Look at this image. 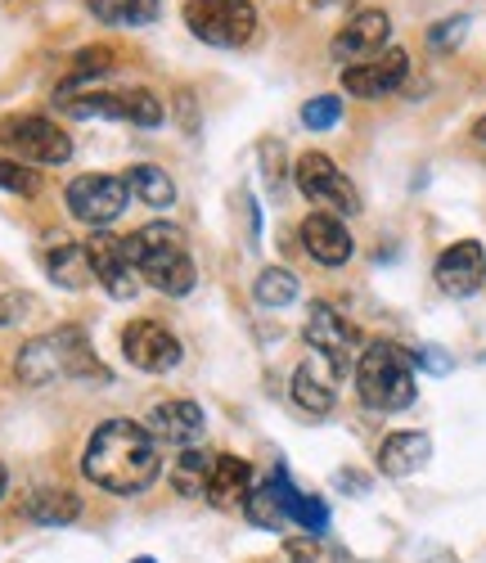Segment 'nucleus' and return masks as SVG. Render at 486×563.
<instances>
[{
  "label": "nucleus",
  "instance_id": "f257e3e1",
  "mask_svg": "<svg viewBox=\"0 0 486 563\" xmlns=\"http://www.w3.org/2000/svg\"><path fill=\"white\" fill-rule=\"evenodd\" d=\"M158 468H163L158 442L150 438L144 424H135V419H104L81 451V474L113 496L150 492Z\"/></svg>",
  "mask_w": 486,
  "mask_h": 563
},
{
  "label": "nucleus",
  "instance_id": "f03ea898",
  "mask_svg": "<svg viewBox=\"0 0 486 563\" xmlns=\"http://www.w3.org/2000/svg\"><path fill=\"white\" fill-rule=\"evenodd\" d=\"M14 374H19V384H27V388H51V384H59V379L113 384L109 365L95 356L86 330H77V324H64V330H51V334L32 339V343L19 352Z\"/></svg>",
  "mask_w": 486,
  "mask_h": 563
},
{
  "label": "nucleus",
  "instance_id": "7ed1b4c3",
  "mask_svg": "<svg viewBox=\"0 0 486 563\" xmlns=\"http://www.w3.org/2000/svg\"><path fill=\"white\" fill-rule=\"evenodd\" d=\"M126 257L131 266L144 275V285L158 289V294H189L194 289V262H189V249L180 240V230L167 225V221H150L140 225L135 234H126Z\"/></svg>",
  "mask_w": 486,
  "mask_h": 563
},
{
  "label": "nucleus",
  "instance_id": "20e7f679",
  "mask_svg": "<svg viewBox=\"0 0 486 563\" xmlns=\"http://www.w3.org/2000/svg\"><path fill=\"white\" fill-rule=\"evenodd\" d=\"M356 393L369 410H406L415 401V365L397 343H365L356 356Z\"/></svg>",
  "mask_w": 486,
  "mask_h": 563
},
{
  "label": "nucleus",
  "instance_id": "39448f33",
  "mask_svg": "<svg viewBox=\"0 0 486 563\" xmlns=\"http://www.w3.org/2000/svg\"><path fill=\"white\" fill-rule=\"evenodd\" d=\"M185 23L199 41L239 51L257 32V5L253 0H185Z\"/></svg>",
  "mask_w": 486,
  "mask_h": 563
},
{
  "label": "nucleus",
  "instance_id": "423d86ee",
  "mask_svg": "<svg viewBox=\"0 0 486 563\" xmlns=\"http://www.w3.org/2000/svg\"><path fill=\"white\" fill-rule=\"evenodd\" d=\"M0 145H5L14 158L23 163H41V167H55L73 158V140L59 122L41 118V113H23V118H5L0 122Z\"/></svg>",
  "mask_w": 486,
  "mask_h": 563
},
{
  "label": "nucleus",
  "instance_id": "0eeeda50",
  "mask_svg": "<svg viewBox=\"0 0 486 563\" xmlns=\"http://www.w3.org/2000/svg\"><path fill=\"white\" fill-rule=\"evenodd\" d=\"M294 180L298 190L316 203V212H333V217H356L361 212V195L356 185L343 176V167H338L329 154H302L298 167H294Z\"/></svg>",
  "mask_w": 486,
  "mask_h": 563
},
{
  "label": "nucleus",
  "instance_id": "6e6552de",
  "mask_svg": "<svg viewBox=\"0 0 486 563\" xmlns=\"http://www.w3.org/2000/svg\"><path fill=\"white\" fill-rule=\"evenodd\" d=\"M64 203H68V212H73L81 225L104 230V225H113V221L126 212L131 185H126V176H100V172H90V176H77V180L68 185Z\"/></svg>",
  "mask_w": 486,
  "mask_h": 563
},
{
  "label": "nucleus",
  "instance_id": "1a4fd4ad",
  "mask_svg": "<svg viewBox=\"0 0 486 563\" xmlns=\"http://www.w3.org/2000/svg\"><path fill=\"white\" fill-rule=\"evenodd\" d=\"M302 334H307V347H311L320 361H329L338 374H343V369L361 356V347H365L356 324H352L343 311H338V307H329V302H316V307H311Z\"/></svg>",
  "mask_w": 486,
  "mask_h": 563
},
{
  "label": "nucleus",
  "instance_id": "9d476101",
  "mask_svg": "<svg viewBox=\"0 0 486 563\" xmlns=\"http://www.w3.org/2000/svg\"><path fill=\"white\" fill-rule=\"evenodd\" d=\"M122 356L144 374H167L172 365H180V343L158 320H131L122 330Z\"/></svg>",
  "mask_w": 486,
  "mask_h": 563
},
{
  "label": "nucleus",
  "instance_id": "9b49d317",
  "mask_svg": "<svg viewBox=\"0 0 486 563\" xmlns=\"http://www.w3.org/2000/svg\"><path fill=\"white\" fill-rule=\"evenodd\" d=\"M406 77H410V55L406 51H383L365 64L343 68V90L356 100H383V96H393V90H401Z\"/></svg>",
  "mask_w": 486,
  "mask_h": 563
},
{
  "label": "nucleus",
  "instance_id": "f8f14e48",
  "mask_svg": "<svg viewBox=\"0 0 486 563\" xmlns=\"http://www.w3.org/2000/svg\"><path fill=\"white\" fill-rule=\"evenodd\" d=\"M86 253H90L95 279L104 285L109 298H118V302L135 298V266H131V257H126V240H122V234L95 230L90 240H86Z\"/></svg>",
  "mask_w": 486,
  "mask_h": 563
},
{
  "label": "nucleus",
  "instance_id": "ddd939ff",
  "mask_svg": "<svg viewBox=\"0 0 486 563\" xmlns=\"http://www.w3.org/2000/svg\"><path fill=\"white\" fill-rule=\"evenodd\" d=\"M432 275H437V289H442L446 298H473L486 285V253H482V244L477 240L451 244L442 257H437Z\"/></svg>",
  "mask_w": 486,
  "mask_h": 563
},
{
  "label": "nucleus",
  "instance_id": "4468645a",
  "mask_svg": "<svg viewBox=\"0 0 486 563\" xmlns=\"http://www.w3.org/2000/svg\"><path fill=\"white\" fill-rule=\"evenodd\" d=\"M387 36H393V19H387L383 10H361L343 32L333 36V59L343 64V68H352V64H365V59H374V55H383L387 51Z\"/></svg>",
  "mask_w": 486,
  "mask_h": 563
},
{
  "label": "nucleus",
  "instance_id": "2eb2a0df",
  "mask_svg": "<svg viewBox=\"0 0 486 563\" xmlns=\"http://www.w3.org/2000/svg\"><path fill=\"white\" fill-rule=\"evenodd\" d=\"M144 429H150V438L158 446H194L203 438L208 419L194 401H163V406H154L150 415H144Z\"/></svg>",
  "mask_w": 486,
  "mask_h": 563
},
{
  "label": "nucleus",
  "instance_id": "dca6fc26",
  "mask_svg": "<svg viewBox=\"0 0 486 563\" xmlns=\"http://www.w3.org/2000/svg\"><path fill=\"white\" fill-rule=\"evenodd\" d=\"M298 234H302V249H307L320 266H343V262L356 253L352 230L343 225V217H333V212H311Z\"/></svg>",
  "mask_w": 486,
  "mask_h": 563
},
{
  "label": "nucleus",
  "instance_id": "f3484780",
  "mask_svg": "<svg viewBox=\"0 0 486 563\" xmlns=\"http://www.w3.org/2000/svg\"><path fill=\"white\" fill-rule=\"evenodd\" d=\"M428 455H432V438L428 433H415V429L387 433L383 446H378V474L383 478H410L428 464Z\"/></svg>",
  "mask_w": 486,
  "mask_h": 563
},
{
  "label": "nucleus",
  "instance_id": "a211bd4d",
  "mask_svg": "<svg viewBox=\"0 0 486 563\" xmlns=\"http://www.w3.org/2000/svg\"><path fill=\"white\" fill-rule=\"evenodd\" d=\"M333 379H338V369H333L329 361L311 356V361H302V365L294 369V384H288V393H294V401H298L307 415H329L333 401H338Z\"/></svg>",
  "mask_w": 486,
  "mask_h": 563
},
{
  "label": "nucleus",
  "instance_id": "6ab92c4d",
  "mask_svg": "<svg viewBox=\"0 0 486 563\" xmlns=\"http://www.w3.org/2000/svg\"><path fill=\"white\" fill-rule=\"evenodd\" d=\"M248 492H253V468H248V460H239V455H212V474H208V500L217 505V509H230V505H243L248 500Z\"/></svg>",
  "mask_w": 486,
  "mask_h": 563
},
{
  "label": "nucleus",
  "instance_id": "aec40b11",
  "mask_svg": "<svg viewBox=\"0 0 486 563\" xmlns=\"http://www.w3.org/2000/svg\"><path fill=\"white\" fill-rule=\"evenodd\" d=\"M45 275L55 279V285L64 289H90L95 285V266H90V253L86 244H55V249H45Z\"/></svg>",
  "mask_w": 486,
  "mask_h": 563
},
{
  "label": "nucleus",
  "instance_id": "412c9836",
  "mask_svg": "<svg viewBox=\"0 0 486 563\" xmlns=\"http://www.w3.org/2000/svg\"><path fill=\"white\" fill-rule=\"evenodd\" d=\"M59 104L68 118L126 122V90H59Z\"/></svg>",
  "mask_w": 486,
  "mask_h": 563
},
{
  "label": "nucleus",
  "instance_id": "4be33fe9",
  "mask_svg": "<svg viewBox=\"0 0 486 563\" xmlns=\"http://www.w3.org/2000/svg\"><path fill=\"white\" fill-rule=\"evenodd\" d=\"M23 514L41 528H68L81 514V500L73 492H64V487H41V492H32L23 500Z\"/></svg>",
  "mask_w": 486,
  "mask_h": 563
},
{
  "label": "nucleus",
  "instance_id": "5701e85b",
  "mask_svg": "<svg viewBox=\"0 0 486 563\" xmlns=\"http://www.w3.org/2000/svg\"><path fill=\"white\" fill-rule=\"evenodd\" d=\"M90 14L113 27H150L163 14V0H86Z\"/></svg>",
  "mask_w": 486,
  "mask_h": 563
},
{
  "label": "nucleus",
  "instance_id": "b1692460",
  "mask_svg": "<svg viewBox=\"0 0 486 563\" xmlns=\"http://www.w3.org/2000/svg\"><path fill=\"white\" fill-rule=\"evenodd\" d=\"M243 514H248L253 528H266V532H284L288 528V509H284V492H279V478L262 483L248 492V500H243Z\"/></svg>",
  "mask_w": 486,
  "mask_h": 563
},
{
  "label": "nucleus",
  "instance_id": "393cba45",
  "mask_svg": "<svg viewBox=\"0 0 486 563\" xmlns=\"http://www.w3.org/2000/svg\"><path fill=\"white\" fill-rule=\"evenodd\" d=\"M126 185H131V195H135L144 208H172V203H176L172 176H167L163 167H154V163H135V167L126 172Z\"/></svg>",
  "mask_w": 486,
  "mask_h": 563
},
{
  "label": "nucleus",
  "instance_id": "a878e982",
  "mask_svg": "<svg viewBox=\"0 0 486 563\" xmlns=\"http://www.w3.org/2000/svg\"><path fill=\"white\" fill-rule=\"evenodd\" d=\"M208 474H212V455L199 451V446L180 451L176 464H172V483H176L180 496H203L208 492Z\"/></svg>",
  "mask_w": 486,
  "mask_h": 563
},
{
  "label": "nucleus",
  "instance_id": "bb28decb",
  "mask_svg": "<svg viewBox=\"0 0 486 563\" xmlns=\"http://www.w3.org/2000/svg\"><path fill=\"white\" fill-rule=\"evenodd\" d=\"M253 298H257L262 307H270V311L288 307V302L298 298V275L284 271V266H266V271L257 275V285H253Z\"/></svg>",
  "mask_w": 486,
  "mask_h": 563
},
{
  "label": "nucleus",
  "instance_id": "cd10ccee",
  "mask_svg": "<svg viewBox=\"0 0 486 563\" xmlns=\"http://www.w3.org/2000/svg\"><path fill=\"white\" fill-rule=\"evenodd\" d=\"M343 122V96H316L302 104V126L307 131H333Z\"/></svg>",
  "mask_w": 486,
  "mask_h": 563
},
{
  "label": "nucleus",
  "instance_id": "c85d7f7f",
  "mask_svg": "<svg viewBox=\"0 0 486 563\" xmlns=\"http://www.w3.org/2000/svg\"><path fill=\"white\" fill-rule=\"evenodd\" d=\"M0 190H10V195H36L41 190V176L32 167H23L19 158H0Z\"/></svg>",
  "mask_w": 486,
  "mask_h": 563
},
{
  "label": "nucleus",
  "instance_id": "c756f323",
  "mask_svg": "<svg viewBox=\"0 0 486 563\" xmlns=\"http://www.w3.org/2000/svg\"><path fill=\"white\" fill-rule=\"evenodd\" d=\"M284 554H288V563H333V554L320 537H288Z\"/></svg>",
  "mask_w": 486,
  "mask_h": 563
},
{
  "label": "nucleus",
  "instance_id": "7c9ffc66",
  "mask_svg": "<svg viewBox=\"0 0 486 563\" xmlns=\"http://www.w3.org/2000/svg\"><path fill=\"white\" fill-rule=\"evenodd\" d=\"M100 73H109V51H81V55H77V64H73V73H68V81H64L59 90H73L77 81L100 77Z\"/></svg>",
  "mask_w": 486,
  "mask_h": 563
},
{
  "label": "nucleus",
  "instance_id": "2f4dec72",
  "mask_svg": "<svg viewBox=\"0 0 486 563\" xmlns=\"http://www.w3.org/2000/svg\"><path fill=\"white\" fill-rule=\"evenodd\" d=\"M464 32H468V19L464 14L460 19H446V23H437L428 32V45H432V51H455V45L464 41Z\"/></svg>",
  "mask_w": 486,
  "mask_h": 563
},
{
  "label": "nucleus",
  "instance_id": "473e14b6",
  "mask_svg": "<svg viewBox=\"0 0 486 563\" xmlns=\"http://www.w3.org/2000/svg\"><path fill=\"white\" fill-rule=\"evenodd\" d=\"M415 365H423L428 374H451V369H455V361H451V352H442V347H432V343L415 352Z\"/></svg>",
  "mask_w": 486,
  "mask_h": 563
},
{
  "label": "nucleus",
  "instance_id": "72a5a7b5",
  "mask_svg": "<svg viewBox=\"0 0 486 563\" xmlns=\"http://www.w3.org/2000/svg\"><path fill=\"white\" fill-rule=\"evenodd\" d=\"M32 307H36V298H27V294L0 298V324H14V320H23V316H32Z\"/></svg>",
  "mask_w": 486,
  "mask_h": 563
},
{
  "label": "nucleus",
  "instance_id": "f704fd0d",
  "mask_svg": "<svg viewBox=\"0 0 486 563\" xmlns=\"http://www.w3.org/2000/svg\"><path fill=\"white\" fill-rule=\"evenodd\" d=\"M275 154H279V145H275V140H266L262 158H266V185H270V190H279V185H284V158L275 163Z\"/></svg>",
  "mask_w": 486,
  "mask_h": 563
},
{
  "label": "nucleus",
  "instance_id": "c9c22d12",
  "mask_svg": "<svg viewBox=\"0 0 486 563\" xmlns=\"http://www.w3.org/2000/svg\"><path fill=\"white\" fill-rule=\"evenodd\" d=\"M333 483H338V487H347V496H365V492H369V478L356 474V468H343V474H338Z\"/></svg>",
  "mask_w": 486,
  "mask_h": 563
},
{
  "label": "nucleus",
  "instance_id": "e433bc0d",
  "mask_svg": "<svg viewBox=\"0 0 486 563\" xmlns=\"http://www.w3.org/2000/svg\"><path fill=\"white\" fill-rule=\"evenodd\" d=\"M473 140H482V145H486V113L473 122Z\"/></svg>",
  "mask_w": 486,
  "mask_h": 563
},
{
  "label": "nucleus",
  "instance_id": "4c0bfd02",
  "mask_svg": "<svg viewBox=\"0 0 486 563\" xmlns=\"http://www.w3.org/2000/svg\"><path fill=\"white\" fill-rule=\"evenodd\" d=\"M5 487H10V474H5V464H0V500H5Z\"/></svg>",
  "mask_w": 486,
  "mask_h": 563
},
{
  "label": "nucleus",
  "instance_id": "58836bf2",
  "mask_svg": "<svg viewBox=\"0 0 486 563\" xmlns=\"http://www.w3.org/2000/svg\"><path fill=\"white\" fill-rule=\"evenodd\" d=\"M131 563H154V559H150V554H140V559H131Z\"/></svg>",
  "mask_w": 486,
  "mask_h": 563
},
{
  "label": "nucleus",
  "instance_id": "ea45409f",
  "mask_svg": "<svg viewBox=\"0 0 486 563\" xmlns=\"http://www.w3.org/2000/svg\"><path fill=\"white\" fill-rule=\"evenodd\" d=\"M311 5H329V0H311Z\"/></svg>",
  "mask_w": 486,
  "mask_h": 563
},
{
  "label": "nucleus",
  "instance_id": "a19ab883",
  "mask_svg": "<svg viewBox=\"0 0 486 563\" xmlns=\"http://www.w3.org/2000/svg\"><path fill=\"white\" fill-rule=\"evenodd\" d=\"M0 5H5V0H0Z\"/></svg>",
  "mask_w": 486,
  "mask_h": 563
}]
</instances>
